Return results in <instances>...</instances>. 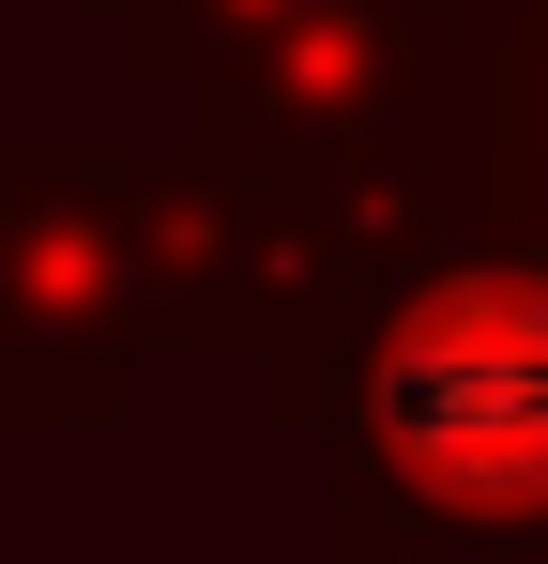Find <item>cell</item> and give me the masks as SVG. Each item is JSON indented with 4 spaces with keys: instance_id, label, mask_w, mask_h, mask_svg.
Masks as SVG:
<instances>
[{
    "instance_id": "6da1fadb",
    "label": "cell",
    "mask_w": 548,
    "mask_h": 564,
    "mask_svg": "<svg viewBox=\"0 0 548 564\" xmlns=\"http://www.w3.org/2000/svg\"><path fill=\"white\" fill-rule=\"evenodd\" d=\"M381 458L427 503H548V290H457L381 367Z\"/></svg>"
}]
</instances>
